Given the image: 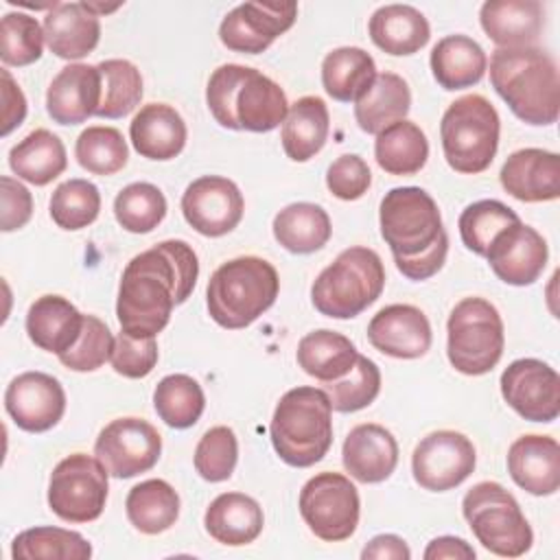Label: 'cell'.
Wrapping results in <instances>:
<instances>
[{"mask_svg": "<svg viewBox=\"0 0 560 560\" xmlns=\"http://www.w3.org/2000/svg\"><path fill=\"white\" fill-rule=\"evenodd\" d=\"M322 385H324L322 389L330 398L332 411L352 413V411L365 409L376 400L381 392V370L372 359L359 354L354 368L343 378L322 383Z\"/></svg>", "mask_w": 560, "mask_h": 560, "instance_id": "47", "label": "cell"}, {"mask_svg": "<svg viewBox=\"0 0 560 560\" xmlns=\"http://www.w3.org/2000/svg\"><path fill=\"white\" fill-rule=\"evenodd\" d=\"M42 26L50 52L59 59H83L101 39V20L90 2H55Z\"/></svg>", "mask_w": 560, "mask_h": 560, "instance_id": "25", "label": "cell"}, {"mask_svg": "<svg viewBox=\"0 0 560 560\" xmlns=\"http://www.w3.org/2000/svg\"><path fill=\"white\" fill-rule=\"evenodd\" d=\"M11 556L13 560H88L92 545L79 532L39 525L13 538Z\"/></svg>", "mask_w": 560, "mask_h": 560, "instance_id": "40", "label": "cell"}, {"mask_svg": "<svg viewBox=\"0 0 560 560\" xmlns=\"http://www.w3.org/2000/svg\"><path fill=\"white\" fill-rule=\"evenodd\" d=\"M74 158L79 166L88 173L107 177L125 168L129 160V149L116 127L94 125L79 133L74 144Z\"/></svg>", "mask_w": 560, "mask_h": 560, "instance_id": "44", "label": "cell"}, {"mask_svg": "<svg viewBox=\"0 0 560 560\" xmlns=\"http://www.w3.org/2000/svg\"><path fill=\"white\" fill-rule=\"evenodd\" d=\"M477 464L472 442L451 429L424 435L411 455V472L420 488L429 492H446L464 483Z\"/></svg>", "mask_w": 560, "mask_h": 560, "instance_id": "14", "label": "cell"}, {"mask_svg": "<svg viewBox=\"0 0 560 560\" xmlns=\"http://www.w3.org/2000/svg\"><path fill=\"white\" fill-rule=\"evenodd\" d=\"M125 512L138 532L155 536L175 525L179 516V494L164 479H147L129 490Z\"/></svg>", "mask_w": 560, "mask_h": 560, "instance_id": "38", "label": "cell"}, {"mask_svg": "<svg viewBox=\"0 0 560 560\" xmlns=\"http://www.w3.org/2000/svg\"><path fill=\"white\" fill-rule=\"evenodd\" d=\"M109 363L116 374L125 378H144L158 365L155 337H131L120 330L114 337V350Z\"/></svg>", "mask_w": 560, "mask_h": 560, "instance_id": "51", "label": "cell"}, {"mask_svg": "<svg viewBox=\"0 0 560 560\" xmlns=\"http://www.w3.org/2000/svg\"><path fill=\"white\" fill-rule=\"evenodd\" d=\"M101 72L90 63H70L57 72L46 90V112L59 125H81L96 116L101 103Z\"/></svg>", "mask_w": 560, "mask_h": 560, "instance_id": "22", "label": "cell"}, {"mask_svg": "<svg viewBox=\"0 0 560 560\" xmlns=\"http://www.w3.org/2000/svg\"><path fill=\"white\" fill-rule=\"evenodd\" d=\"M0 77H2V103H4L0 136H9L15 127L22 125V120L26 116V98L7 68L0 70Z\"/></svg>", "mask_w": 560, "mask_h": 560, "instance_id": "54", "label": "cell"}, {"mask_svg": "<svg viewBox=\"0 0 560 560\" xmlns=\"http://www.w3.org/2000/svg\"><path fill=\"white\" fill-rule=\"evenodd\" d=\"M479 22L499 48H523L540 37L545 11L538 0H486Z\"/></svg>", "mask_w": 560, "mask_h": 560, "instance_id": "27", "label": "cell"}, {"mask_svg": "<svg viewBox=\"0 0 560 560\" xmlns=\"http://www.w3.org/2000/svg\"><path fill=\"white\" fill-rule=\"evenodd\" d=\"M269 435L278 457L293 468L324 459L332 444V407L322 387H293L273 409Z\"/></svg>", "mask_w": 560, "mask_h": 560, "instance_id": "5", "label": "cell"}, {"mask_svg": "<svg viewBox=\"0 0 560 560\" xmlns=\"http://www.w3.org/2000/svg\"><path fill=\"white\" fill-rule=\"evenodd\" d=\"M44 26L28 13H7L0 22V59L4 66H31L44 50Z\"/></svg>", "mask_w": 560, "mask_h": 560, "instance_id": "48", "label": "cell"}, {"mask_svg": "<svg viewBox=\"0 0 560 560\" xmlns=\"http://www.w3.org/2000/svg\"><path fill=\"white\" fill-rule=\"evenodd\" d=\"M376 79V63L359 46L330 50L322 61V85L339 103H354Z\"/></svg>", "mask_w": 560, "mask_h": 560, "instance_id": "37", "label": "cell"}, {"mask_svg": "<svg viewBox=\"0 0 560 560\" xmlns=\"http://www.w3.org/2000/svg\"><path fill=\"white\" fill-rule=\"evenodd\" d=\"M199 276L195 249L179 238L162 241L133 256L120 276L116 317L131 337H155L184 304Z\"/></svg>", "mask_w": 560, "mask_h": 560, "instance_id": "1", "label": "cell"}, {"mask_svg": "<svg viewBox=\"0 0 560 560\" xmlns=\"http://www.w3.org/2000/svg\"><path fill=\"white\" fill-rule=\"evenodd\" d=\"M273 238L291 254H313L322 249L332 234L328 212L311 201L284 206L271 223Z\"/></svg>", "mask_w": 560, "mask_h": 560, "instance_id": "36", "label": "cell"}, {"mask_svg": "<svg viewBox=\"0 0 560 560\" xmlns=\"http://www.w3.org/2000/svg\"><path fill=\"white\" fill-rule=\"evenodd\" d=\"M499 131V114L486 96H459L446 107L440 122L446 164L464 175L483 173L497 155Z\"/></svg>", "mask_w": 560, "mask_h": 560, "instance_id": "8", "label": "cell"}, {"mask_svg": "<svg viewBox=\"0 0 560 560\" xmlns=\"http://www.w3.org/2000/svg\"><path fill=\"white\" fill-rule=\"evenodd\" d=\"M129 138L142 158L166 162L184 151L188 129L175 107L166 103H147L129 122Z\"/></svg>", "mask_w": 560, "mask_h": 560, "instance_id": "26", "label": "cell"}, {"mask_svg": "<svg viewBox=\"0 0 560 560\" xmlns=\"http://www.w3.org/2000/svg\"><path fill=\"white\" fill-rule=\"evenodd\" d=\"M547 258V241L523 221L501 230L486 252V260L494 276L512 287L534 284L545 271Z\"/></svg>", "mask_w": 560, "mask_h": 560, "instance_id": "19", "label": "cell"}, {"mask_svg": "<svg viewBox=\"0 0 560 560\" xmlns=\"http://www.w3.org/2000/svg\"><path fill=\"white\" fill-rule=\"evenodd\" d=\"M372 184V173L368 162L357 153L339 155L326 171L328 190L341 201L361 199Z\"/></svg>", "mask_w": 560, "mask_h": 560, "instance_id": "52", "label": "cell"}, {"mask_svg": "<svg viewBox=\"0 0 560 560\" xmlns=\"http://www.w3.org/2000/svg\"><path fill=\"white\" fill-rule=\"evenodd\" d=\"M206 103L214 120L234 131L267 133L289 114L284 90L260 70L241 63H223L210 74Z\"/></svg>", "mask_w": 560, "mask_h": 560, "instance_id": "4", "label": "cell"}, {"mask_svg": "<svg viewBox=\"0 0 560 560\" xmlns=\"http://www.w3.org/2000/svg\"><path fill=\"white\" fill-rule=\"evenodd\" d=\"M370 343L394 359H418L431 348V324L413 304L383 306L368 324Z\"/></svg>", "mask_w": 560, "mask_h": 560, "instance_id": "20", "label": "cell"}, {"mask_svg": "<svg viewBox=\"0 0 560 560\" xmlns=\"http://www.w3.org/2000/svg\"><path fill=\"white\" fill-rule=\"evenodd\" d=\"M48 210L57 228L68 232L83 230L94 223L101 212V192L92 182L72 177L55 188Z\"/></svg>", "mask_w": 560, "mask_h": 560, "instance_id": "45", "label": "cell"}, {"mask_svg": "<svg viewBox=\"0 0 560 560\" xmlns=\"http://www.w3.org/2000/svg\"><path fill=\"white\" fill-rule=\"evenodd\" d=\"M361 558L363 560H409L411 549L396 534H378L363 547Z\"/></svg>", "mask_w": 560, "mask_h": 560, "instance_id": "55", "label": "cell"}, {"mask_svg": "<svg viewBox=\"0 0 560 560\" xmlns=\"http://www.w3.org/2000/svg\"><path fill=\"white\" fill-rule=\"evenodd\" d=\"M381 236L389 245L398 271L413 280L435 276L448 254V234L435 199L418 186L385 192L378 210Z\"/></svg>", "mask_w": 560, "mask_h": 560, "instance_id": "2", "label": "cell"}, {"mask_svg": "<svg viewBox=\"0 0 560 560\" xmlns=\"http://www.w3.org/2000/svg\"><path fill=\"white\" fill-rule=\"evenodd\" d=\"M112 350H114V335L109 326L96 315H85L81 337L68 352L59 354L57 359L61 365H66L72 372H94L105 361H109Z\"/></svg>", "mask_w": 560, "mask_h": 560, "instance_id": "50", "label": "cell"}, {"mask_svg": "<svg viewBox=\"0 0 560 560\" xmlns=\"http://www.w3.org/2000/svg\"><path fill=\"white\" fill-rule=\"evenodd\" d=\"M499 182L518 201H553L560 197V158L545 149H518L503 162Z\"/></svg>", "mask_w": 560, "mask_h": 560, "instance_id": "21", "label": "cell"}, {"mask_svg": "<svg viewBox=\"0 0 560 560\" xmlns=\"http://www.w3.org/2000/svg\"><path fill=\"white\" fill-rule=\"evenodd\" d=\"M153 407L171 429H188L201 418L206 396L192 376L168 374L153 389Z\"/></svg>", "mask_w": 560, "mask_h": 560, "instance_id": "41", "label": "cell"}, {"mask_svg": "<svg viewBox=\"0 0 560 560\" xmlns=\"http://www.w3.org/2000/svg\"><path fill=\"white\" fill-rule=\"evenodd\" d=\"M245 212L238 186L221 175H203L190 182L182 195V214L201 236H223L232 232Z\"/></svg>", "mask_w": 560, "mask_h": 560, "instance_id": "17", "label": "cell"}, {"mask_svg": "<svg viewBox=\"0 0 560 560\" xmlns=\"http://www.w3.org/2000/svg\"><path fill=\"white\" fill-rule=\"evenodd\" d=\"M462 514L475 538L490 553L501 558H518L532 549L534 532L514 494L501 483H475L462 499Z\"/></svg>", "mask_w": 560, "mask_h": 560, "instance_id": "9", "label": "cell"}, {"mask_svg": "<svg viewBox=\"0 0 560 560\" xmlns=\"http://www.w3.org/2000/svg\"><path fill=\"white\" fill-rule=\"evenodd\" d=\"M109 472L98 457L72 453L50 472L48 508L66 523L96 521L107 503Z\"/></svg>", "mask_w": 560, "mask_h": 560, "instance_id": "11", "label": "cell"}, {"mask_svg": "<svg viewBox=\"0 0 560 560\" xmlns=\"http://www.w3.org/2000/svg\"><path fill=\"white\" fill-rule=\"evenodd\" d=\"M516 221H521L518 214L499 199H481L462 210L457 228L466 249L486 256L494 236Z\"/></svg>", "mask_w": 560, "mask_h": 560, "instance_id": "46", "label": "cell"}, {"mask_svg": "<svg viewBox=\"0 0 560 560\" xmlns=\"http://www.w3.org/2000/svg\"><path fill=\"white\" fill-rule=\"evenodd\" d=\"M101 72V103L98 118H122L140 105L142 74L127 59H105L98 66Z\"/></svg>", "mask_w": 560, "mask_h": 560, "instance_id": "42", "label": "cell"}, {"mask_svg": "<svg viewBox=\"0 0 560 560\" xmlns=\"http://www.w3.org/2000/svg\"><path fill=\"white\" fill-rule=\"evenodd\" d=\"M357 357L354 343L346 335L328 328L304 335L295 352L298 365L319 383L343 378L354 368Z\"/></svg>", "mask_w": 560, "mask_h": 560, "instance_id": "35", "label": "cell"}, {"mask_svg": "<svg viewBox=\"0 0 560 560\" xmlns=\"http://www.w3.org/2000/svg\"><path fill=\"white\" fill-rule=\"evenodd\" d=\"M278 291L280 278L271 262L238 256L214 269L206 287V304L221 328L241 330L273 306Z\"/></svg>", "mask_w": 560, "mask_h": 560, "instance_id": "6", "label": "cell"}, {"mask_svg": "<svg viewBox=\"0 0 560 560\" xmlns=\"http://www.w3.org/2000/svg\"><path fill=\"white\" fill-rule=\"evenodd\" d=\"M341 462L357 481L381 483L396 470L398 442L389 429L376 422L357 424L343 440Z\"/></svg>", "mask_w": 560, "mask_h": 560, "instance_id": "24", "label": "cell"}, {"mask_svg": "<svg viewBox=\"0 0 560 560\" xmlns=\"http://www.w3.org/2000/svg\"><path fill=\"white\" fill-rule=\"evenodd\" d=\"M114 217L122 230L131 234H149L166 217V197L149 182H133L116 195Z\"/></svg>", "mask_w": 560, "mask_h": 560, "instance_id": "43", "label": "cell"}, {"mask_svg": "<svg viewBox=\"0 0 560 560\" xmlns=\"http://www.w3.org/2000/svg\"><path fill=\"white\" fill-rule=\"evenodd\" d=\"M330 116L319 96H302L289 105V114L282 122V149L293 162H308L315 158L328 140Z\"/></svg>", "mask_w": 560, "mask_h": 560, "instance_id": "33", "label": "cell"}, {"mask_svg": "<svg viewBox=\"0 0 560 560\" xmlns=\"http://www.w3.org/2000/svg\"><path fill=\"white\" fill-rule=\"evenodd\" d=\"M4 409L22 431L44 433L63 418L66 392L46 372H22L7 385Z\"/></svg>", "mask_w": 560, "mask_h": 560, "instance_id": "18", "label": "cell"}, {"mask_svg": "<svg viewBox=\"0 0 560 560\" xmlns=\"http://www.w3.org/2000/svg\"><path fill=\"white\" fill-rule=\"evenodd\" d=\"M206 532L221 545L243 547L254 542L265 525L262 508L243 492H223L210 501L203 514Z\"/></svg>", "mask_w": 560, "mask_h": 560, "instance_id": "29", "label": "cell"}, {"mask_svg": "<svg viewBox=\"0 0 560 560\" xmlns=\"http://www.w3.org/2000/svg\"><path fill=\"white\" fill-rule=\"evenodd\" d=\"M238 459V440L236 433L225 427L208 429L195 448V470L201 479L219 483L232 477Z\"/></svg>", "mask_w": 560, "mask_h": 560, "instance_id": "49", "label": "cell"}, {"mask_svg": "<svg viewBox=\"0 0 560 560\" xmlns=\"http://www.w3.org/2000/svg\"><path fill=\"white\" fill-rule=\"evenodd\" d=\"M9 166L18 179H24L33 186H46L66 171V147L57 133L48 129H35L11 147Z\"/></svg>", "mask_w": 560, "mask_h": 560, "instance_id": "34", "label": "cell"}, {"mask_svg": "<svg viewBox=\"0 0 560 560\" xmlns=\"http://www.w3.org/2000/svg\"><path fill=\"white\" fill-rule=\"evenodd\" d=\"M385 287L381 256L363 245L343 249L311 287L313 306L332 319H352L372 306Z\"/></svg>", "mask_w": 560, "mask_h": 560, "instance_id": "7", "label": "cell"}, {"mask_svg": "<svg viewBox=\"0 0 560 560\" xmlns=\"http://www.w3.org/2000/svg\"><path fill=\"white\" fill-rule=\"evenodd\" d=\"M490 83L518 120L534 127L553 125L558 120V66L542 48L523 46L492 50Z\"/></svg>", "mask_w": 560, "mask_h": 560, "instance_id": "3", "label": "cell"}, {"mask_svg": "<svg viewBox=\"0 0 560 560\" xmlns=\"http://www.w3.org/2000/svg\"><path fill=\"white\" fill-rule=\"evenodd\" d=\"M376 164L389 175H416L429 158L424 131L411 120H398L376 133Z\"/></svg>", "mask_w": 560, "mask_h": 560, "instance_id": "39", "label": "cell"}, {"mask_svg": "<svg viewBox=\"0 0 560 560\" xmlns=\"http://www.w3.org/2000/svg\"><path fill=\"white\" fill-rule=\"evenodd\" d=\"M85 315L63 295H42L26 313L28 339L44 352L63 354L81 337Z\"/></svg>", "mask_w": 560, "mask_h": 560, "instance_id": "28", "label": "cell"}, {"mask_svg": "<svg viewBox=\"0 0 560 560\" xmlns=\"http://www.w3.org/2000/svg\"><path fill=\"white\" fill-rule=\"evenodd\" d=\"M505 346L503 319L497 306L483 298L459 300L446 322V357L466 376L488 374Z\"/></svg>", "mask_w": 560, "mask_h": 560, "instance_id": "10", "label": "cell"}, {"mask_svg": "<svg viewBox=\"0 0 560 560\" xmlns=\"http://www.w3.org/2000/svg\"><path fill=\"white\" fill-rule=\"evenodd\" d=\"M295 18V2H243L221 20L219 39L228 50L258 55L287 33Z\"/></svg>", "mask_w": 560, "mask_h": 560, "instance_id": "16", "label": "cell"}, {"mask_svg": "<svg viewBox=\"0 0 560 560\" xmlns=\"http://www.w3.org/2000/svg\"><path fill=\"white\" fill-rule=\"evenodd\" d=\"M503 400L529 422H553L560 416V376L540 359H516L501 374Z\"/></svg>", "mask_w": 560, "mask_h": 560, "instance_id": "15", "label": "cell"}, {"mask_svg": "<svg viewBox=\"0 0 560 560\" xmlns=\"http://www.w3.org/2000/svg\"><path fill=\"white\" fill-rule=\"evenodd\" d=\"M424 560H475V549L455 536H438L424 549Z\"/></svg>", "mask_w": 560, "mask_h": 560, "instance_id": "56", "label": "cell"}, {"mask_svg": "<svg viewBox=\"0 0 560 560\" xmlns=\"http://www.w3.org/2000/svg\"><path fill=\"white\" fill-rule=\"evenodd\" d=\"M512 481L534 497L556 494L560 488V444L551 435H521L508 451Z\"/></svg>", "mask_w": 560, "mask_h": 560, "instance_id": "23", "label": "cell"}, {"mask_svg": "<svg viewBox=\"0 0 560 560\" xmlns=\"http://www.w3.org/2000/svg\"><path fill=\"white\" fill-rule=\"evenodd\" d=\"M370 39L387 55L405 57L427 46L431 26L427 18L411 4L378 7L368 22Z\"/></svg>", "mask_w": 560, "mask_h": 560, "instance_id": "30", "label": "cell"}, {"mask_svg": "<svg viewBox=\"0 0 560 560\" xmlns=\"http://www.w3.org/2000/svg\"><path fill=\"white\" fill-rule=\"evenodd\" d=\"M300 514L308 529L326 540H348L359 525L361 501L354 483L341 472H317L300 490Z\"/></svg>", "mask_w": 560, "mask_h": 560, "instance_id": "12", "label": "cell"}, {"mask_svg": "<svg viewBox=\"0 0 560 560\" xmlns=\"http://www.w3.org/2000/svg\"><path fill=\"white\" fill-rule=\"evenodd\" d=\"M162 453V435L142 418H116L105 424L94 442V455L109 477L131 479L151 470Z\"/></svg>", "mask_w": 560, "mask_h": 560, "instance_id": "13", "label": "cell"}, {"mask_svg": "<svg viewBox=\"0 0 560 560\" xmlns=\"http://www.w3.org/2000/svg\"><path fill=\"white\" fill-rule=\"evenodd\" d=\"M429 66L438 85L453 92L479 83L488 70V57L472 37L457 33L433 46Z\"/></svg>", "mask_w": 560, "mask_h": 560, "instance_id": "31", "label": "cell"}, {"mask_svg": "<svg viewBox=\"0 0 560 560\" xmlns=\"http://www.w3.org/2000/svg\"><path fill=\"white\" fill-rule=\"evenodd\" d=\"M411 109L407 81L396 72H381L372 85L354 101V120L365 133H381L389 125L405 120Z\"/></svg>", "mask_w": 560, "mask_h": 560, "instance_id": "32", "label": "cell"}, {"mask_svg": "<svg viewBox=\"0 0 560 560\" xmlns=\"http://www.w3.org/2000/svg\"><path fill=\"white\" fill-rule=\"evenodd\" d=\"M0 201H2V217H0L2 232L20 230L31 221L33 197L28 188L18 179L9 175L0 177Z\"/></svg>", "mask_w": 560, "mask_h": 560, "instance_id": "53", "label": "cell"}]
</instances>
